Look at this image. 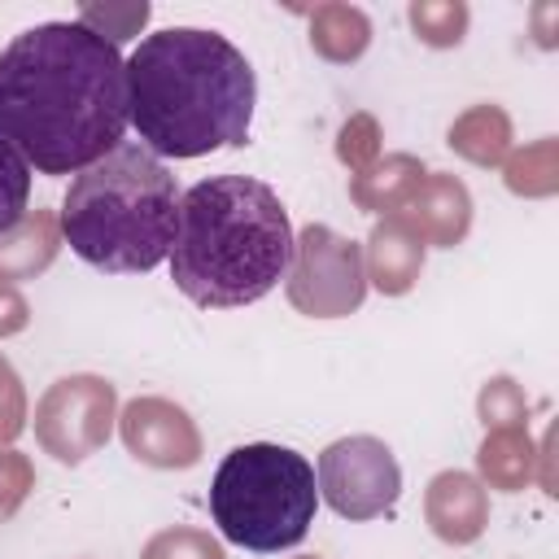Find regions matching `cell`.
Masks as SVG:
<instances>
[{"instance_id": "8992f818", "label": "cell", "mask_w": 559, "mask_h": 559, "mask_svg": "<svg viewBox=\"0 0 559 559\" xmlns=\"http://www.w3.org/2000/svg\"><path fill=\"white\" fill-rule=\"evenodd\" d=\"M288 306L306 319H345L367 297L362 245L332 231L328 223H310L293 236V262L284 271Z\"/></svg>"}, {"instance_id": "ffe728a7", "label": "cell", "mask_w": 559, "mask_h": 559, "mask_svg": "<svg viewBox=\"0 0 559 559\" xmlns=\"http://www.w3.org/2000/svg\"><path fill=\"white\" fill-rule=\"evenodd\" d=\"M476 415L489 428H528V397L511 376H489L476 393Z\"/></svg>"}, {"instance_id": "4316f807", "label": "cell", "mask_w": 559, "mask_h": 559, "mask_svg": "<svg viewBox=\"0 0 559 559\" xmlns=\"http://www.w3.org/2000/svg\"><path fill=\"white\" fill-rule=\"evenodd\" d=\"M31 323V301L17 284H0V336H17Z\"/></svg>"}, {"instance_id": "ac0fdd59", "label": "cell", "mask_w": 559, "mask_h": 559, "mask_svg": "<svg viewBox=\"0 0 559 559\" xmlns=\"http://www.w3.org/2000/svg\"><path fill=\"white\" fill-rule=\"evenodd\" d=\"M502 183L511 197L524 201H546L559 192V140L542 135L524 148H511L502 162Z\"/></svg>"}, {"instance_id": "5bb4252c", "label": "cell", "mask_w": 559, "mask_h": 559, "mask_svg": "<svg viewBox=\"0 0 559 559\" xmlns=\"http://www.w3.org/2000/svg\"><path fill=\"white\" fill-rule=\"evenodd\" d=\"M428 166L415 157V153H384L376 157L367 170L349 175V201L367 214H397L406 210V201L419 192Z\"/></svg>"}, {"instance_id": "9c48e42d", "label": "cell", "mask_w": 559, "mask_h": 559, "mask_svg": "<svg viewBox=\"0 0 559 559\" xmlns=\"http://www.w3.org/2000/svg\"><path fill=\"white\" fill-rule=\"evenodd\" d=\"M118 437L127 454L157 472H188L201 463V428L170 397H131L118 406Z\"/></svg>"}, {"instance_id": "e0dca14e", "label": "cell", "mask_w": 559, "mask_h": 559, "mask_svg": "<svg viewBox=\"0 0 559 559\" xmlns=\"http://www.w3.org/2000/svg\"><path fill=\"white\" fill-rule=\"evenodd\" d=\"M367 44H371V17L358 4L328 0V4L310 9V48L323 61L349 66V61H358L367 52Z\"/></svg>"}, {"instance_id": "83f0119b", "label": "cell", "mask_w": 559, "mask_h": 559, "mask_svg": "<svg viewBox=\"0 0 559 559\" xmlns=\"http://www.w3.org/2000/svg\"><path fill=\"white\" fill-rule=\"evenodd\" d=\"M555 17H559V9H555V4H537V9H533L537 44H542V48H550V44H555V39H550V22H555Z\"/></svg>"}, {"instance_id": "277c9868", "label": "cell", "mask_w": 559, "mask_h": 559, "mask_svg": "<svg viewBox=\"0 0 559 559\" xmlns=\"http://www.w3.org/2000/svg\"><path fill=\"white\" fill-rule=\"evenodd\" d=\"M57 223L61 240L87 266L144 275L170 258L179 231L175 175L144 144H118L70 179Z\"/></svg>"}, {"instance_id": "52a82bcc", "label": "cell", "mask_w": 559, "mask_h": 559, "mask_svg": "<svg viewBox=\"0 0 559 559\" xmlns=\"http://www.w3.org/2000/svg\"><path fill=\"white\" fill-rule=\"evenodd\" d=\"M118 428V389L105 376H61L35 402V441L66 467L92 459Z\"/></svg>"}, {"instance_id": "6da1fadb", "label": "cell", "mask_w": 559, "mask_h": 559, "mask_svg": "<svg viewBox=\"0 0 559 559\" xmlns=\"http://www.w3.org/2000/svg\"><path fill=\"white\" fill-rule=\"evenodd\" d=\"M127 61L79 22H39L0 48V135L39 175H79L127 135Z\"/></svg>"}, {"instance_id": "30bf717a", "label": "cell", "mask_w": 559, "mask_h": 559, "mask_svg": "<svg viewBox=\"0 0 559 559\" xmlns=\"http://www.w3.org/2000/svg\"><path fill=\"white\" fill-rule=\"evenodd\" d=\"M424 520L445 546H472L489 528V489L459 467H445L424 489Z\"/></svg>"}, {"instance_id": "d4e9b609", "label": "cell", "mask_w": 559, "mask_h": 559, "mask_svg": "<svg viewBox=\"0 0 559 559\" xmlns=\"http://www.w3.org/2000/svg\"><path fill=\"white\" fill-rule=\"evenodd\" d=\"M35 489V463L22 450H0V520H13Z\"/></svg>"}, {"instance_id": "7a4b0ae2", "label": "cell", "mask_w": 559, "mask_h": 559, "mask_svg": "<svg viewBox=\"0 0 559 559\" xmlns=\"http://www.w3.org/2000/svg\"><path fill=\"white\" fill-rule=\"evenodd\" d=\"M258 79L218 31L166 26L127 57V114L153 157H205L249 140Z\"/></svg>"}, {"instance_id": "f1b7e54d", "label": "cell", "mask_w": 559, "mask_h": 559, "mask_svg": "<svg viewBox=\"0 0 559 559\" xmlns=\"http://www.w3.org/2000/svg\"><path fill=\"white\" fill-rule=\"evenodd\" d=\"M301 559H319V555H301Z\"/></svg>"}, {"instance_id": "44dd1931", "label": "cell", "mask_w": 559, "mask_h": 559, "mask_svg": "<svg viewBox=\"0 0 559 559\" xmlns=\"http://www.w3.org/2000/svg\"><path fill=\"white\" fill-rule=\"evenodd\" d=\"M26 210H31V166L0 135V231H9L13 223H22Z\"/></svg>"}, {"instance_id": "484cf974", "label": "cell", "mask_w": 559, "mask_h": 559, "mask_svg": "<svg viewBox=\"0 0 559 559\" xmlns=\"http://www.w3.org/2000/svg\"><path fill=\"white\" fill-rule=\"evenodd\" d=\"M31 411H26V389H22V376L13 371V362L0 354V450H9L22 428H26Z\"/></svg>"}, {"instance_id": "cb8c5ba5", "label": "cell", "mask_w": 559, "mask_h": 559, "mask_svg": "<svg viewBox=\"0 0 559 559\" xmlns=\"http://www.w3.org/2000/svg\"><path fill=\"white\" fill-rule=\"evenodd\" d=\"M380 122H376V114H349L345 122H341V131H336V157H341V166L349 170V175H358V170H367L376 157H380Z\"/></svg>"}, {"instance_id": "d6986e66", "label": "cell", "mask_w": 559, "mask_h": 559, "mask_svg": "<svg viewBox=\"0 0 559 559\" xmlns=\"http://www.w3.org/2000/svg\"><path fill=\"white\" fill-rule=\"evenodd\" d=\"M406 22L419 35V44H428V48H459L467 26H472V9L463 0H411L406 4Z\"/></svg>"}, {"instance_id": "3957f363", "label": "cell", "mask_w": 559, "mask_h": 559, "mask_svg": "<svg viewBox=\"0 0 559 559\" xmlns=\"http://www.w3.org/2000/svg\"><path fill=\"white\" fill-rule=\"evenodd\" d=\"M170 280L201 310L262 301L293 262V223L280 192L253 175H210L179 192Z\"/></svg>"}, {"instance_id": "2e32d148", "label": "cell", "mask_w": 559, "mask_h": 559, "mask_svg": "<svg viewBox=\"0 0 559 559\" xmlns=\"http://www.w3.org/2000/svg\"><path fill=\"white\" fill-rule=\"evenodd\" d=\"M511 140H515L511 114H507L502 105H493V100L463 109V114L450 122V131H445V144H450L463 162H472V166H480V170L502 166L507 153H511Z\"/></svg>"}, {"instance_id": "5b68a950", "label": "cell", "mask_w": 559, "mask_h": 559, "mask_svg": "<svg viewBox=\"0 0 559 559\" xmlns=\"http://www.w3.org/2000/svg\"><path fill=\"white\" fill-rule=\"evenodd\" d=\"M319 511V480L306 454L249 441L236 445L210 480V515L218 533L245 550L275 555L293 550Z\"/></svg>"}, {"instance_id": "ba28073f", "label": "cell", "mask_w": 559, "mask_h": 559, "mask_svg": "<svg viewBox=\"0 0 559 559\" xmlns=\"http://www.w3.org/2000/svg\"><path fill=\"white\" fill-rule=\"evenodd\" d=\"M319 493L341 520H380L402 498V467L380 437H341L319 454Z\"/></svg>"}, {"instance_id": "7c38bea8", "label": "cell", "mask_w": 559, "mask_h": 559, "mask_svg": "<svg viewBox=\"0 0 559 559\" xmlns=\"http://www.w3.org/2000/svg\"><path fill=\"white\" fill-rule=\"evenodd\" d=\"M424 240L406 227L402 214H384L367 245H362V271H367V288L384 293V297H406L415 284H419V271H424Z\"/></svg>"}, {"instance_id": "4fadbf2b", "label": "cell", "mask_w": 559, "mask_h": 559, "mask_svg": "<svg viewBox=\"0 0 559 559\" xmlns=\"http://www.w3.org/2000/svg\"><path fill=\"white\" fill-rule=\"evenodd\" d=\"M61 223L52 210H26L22 223L0 231V284L44 275L61 253Z\"/></svg>"}, {"instance_id": "8fae6325", "label": "cell", "mask_w": 559, "mask_h": 559, "mask_svg": "<svg viewBox=\"0 0 559 559\" xmlns=\"http://www.w3.org/2000/svg\"><path fill=\"white\" fill-rule=\"evenodd\" d=\"M397 214L424 240V249H454L472 231V192H467V183L459 175L428 170L419 192Z\"/></svg>"}, {"instance_id": "603a6c76", "label": "cell", "mask_w": 559, "mask_h": 559, "mask_svg": "<svg viewBox=\"0 0 559 559\" xmlns=\"http://www.w3.org/2000/svg\"><path fill=\"white\" fill-rule=\"evenodd\" d=\"M74 22L118 48L122 39L140 35V26L148 22V4H144V0H135V4H83Z\"/></svg>"}, {"instance_id": "9a60e30c", "label": "cell", "mask_w": 559, "mask_h": 559, "mask_svg": "<svg viewBox=\"0 0 559 559\" xmlns=\"http://www.w3.org/2000/svg\"><path fill=\"white\" fill-rule=\"evenodd\" d=\"M476 480L498 493H520L537 476V441L528 428H489L476 450Z\"/></svg>"}, {"instance_id": "7402d4cb", "label": "cell", "mask_w": 559, "mask_h": 559, "mask_svg": "<svg viewBox=\"0 0 559 559\" xmlns=\"http://www.w3.org/2000/svg\"><path fill=\"white\" fill-rule=\"evenodd\" d=\"M140 559H227V550H223V542L210 537L205 528H183V524H175V528L153 533V537L144 542Z\"/></svg>"}]
</instances>
